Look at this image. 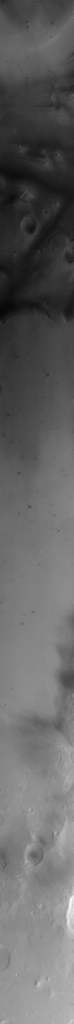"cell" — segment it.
Returning <instances> with one entry per match:
<instances>
[{
    "mask_svg": "<svg viewBox=\"0 0 74 1024\" xmlns=\"http://www.w3.org/2000/svg\"><path fill=\"white\" fill-rule=\"evenodd\" d=\"M73 210L69 203L24 264L11 293L20 305L69 321L73 298Z\"/></svg>",
    "mask_w": 74,
    "mask_h": 1024,
    "instance_id": "cell-1",
    "label": "cell"
},
{
    "mask_svg": "<svg viewBox=\"0 0 74 1024\" xmlns=\"http://www.w3.org/2000/svg\"><path fill=\"white\" fill-rule=\"evenodd\" d=\"M5 147V153L11 159L43 177L62 180L64 176H69V151L61 143L38 137L15 136L5 143Z\"/></svg>",
    "mask_w": 74,
    "mask_h": 1024,
    "instance_id": "cell-3",
    "label": "cell"
},
{
    "mask_svg": "<svg viewBox=\"0 0 74 1024\" xmlns=\"http://www.w3.org/2000/svg\"><path fill=\"white\" fill-rule=\"evenodd\" d=\"M67 204L62 194L30 180L6 179L2 183L1 266L13 286Z\"/></svg>",
    "mask_w": 74,
    "mask_h": 1024,
    "instance_id": "cell-2",
    "label": "cell"
}]
</instances>
